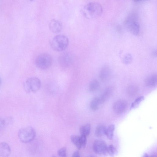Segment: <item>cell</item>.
I'll list each match as a JSON object with an SVG mask.
<instances>
[{"label": "cell", "mask_w": 157, "mask_h": 157, "mask_svg": "<svg viewBox=\"0 0 157 157\" xmlns=\"http://www.w3.org/2000/svg\"><path fill=\"white\" fill-rule=\"evenodd\" d=\"M91 126L89 124H87L82 126L80 129V132L81 135L87 136L90 132Z\"/></svg>", "instance_id": "cell-16"}, {"label": "cell", "mask_w": 157, "mask_h": 157, "mask_svg": "<svg viewBox=\"0 0 157 157\" xmlns=\"http://www.w3.org/2000/svg\"><path fill=\"white\" fill-rule=\"evenodd\" d=\"M132 60V57L130 54H127L124 57L123 59V63L125 64H128L131 63Z\"/></svg>", "instance_id": "cell-22"}, {"label": "cell", "mask_w": 157, "mask_h": 157, "mask_svg": "<svg viewBox=\"0 0 157 157\" xmlns=\"http://www.w3.org/2000/svg\"><path fill=\"white\" fill-rule=\"evenodd\" d=\"M125 24L128 30L132 33L136 35L139 34L140 26L136 14H130L126 19Z\"/></svg>", "instance_id": "cell-5"}, {"label": "cell", "mask_w": 157, "mask_h": 157, "mask_svg": "<svg viewBox=\"0 0 157 157\" xmlns=\"http://www.w3.org/2000/svg\"><path fill=\"white\" fill-rule=\"evenodd\" d=\"M84 16L91 19L100 16L102 12V8L100 4L96 2H90L85 5L82 10Z\"/></svg>", "instance_id": "cell-1"}, {"label": "cell", "mask_w": 157, "mask_h": 157, "mask_svg": "<svg viewBox=\"0 0 157 157\" xmlns=\"http://www.w3.org/2000/svg\"><path fill=\"white\" fill-rule=\"evenodd\" d=\"M80 140L82 147H85L87 142L86 136L85 135H81L79 136Z\"/></svg>", "instance_id": "cell-24"}, {"label": "cell", "mask_w": 157, "mask_h": 157, "mask_svg": "<svg viewBox=\"0 0 157 157\" xmlns=\"http://www.w3.org/2000/svg\"><path fill=\"white\" fill-rule=\"evenodd\" d=\"M1 79H0V85L1 84Z\"/></svg>", "instance_id": "cell-31"}, {"label": "cell", "mask_w": 157, "mask_h": 157, "mask_svg": "<svg viewBox=\"0 0 157 157\" xmlns=\"http://www.w3.org/2000/svg\"><path fill=\"white\" fill-rule=\"evenodd\" d=\"M149 156L147 153H145L143 156L144 157H148Z\"/></svg>", "instance_id": "cell-30"}, {"label": "cell", "mask_w": 157, "mask_h": 157, "mask_svg": "<svg viewBox=\"0 0 157 157\" xmlns=\"http://www.w3.org/2000/svg\"><path fill=\"white\" fill-rule=\"evenodd\" d=\"M74 157H79L80 156L79 153L78 151H75L73 154L72 156Z\"/></svg>", "instance_id": "cell-27"}, {"label": "cell", "mask_w": 157, "mask_h": 157, "mask_svg": "<svg viewBox=\"0 0 157 157\" xmlns=\"http://www.w3.org/2000/svg\"><path fill=\"white\" fill-rule=\"evenodd\" d=\"M31 1H32V0H30Z\"/></svg>", "instance_id": "cell-32"}, {"label": "cell", "mask_w": 157, "mask_h": 157, "mask_svg": "<svg viewBox=\"0 0 157 157\" xmlns=\"http://www.w3.org/2000/svg\"><path fill=\"white\" fill-rule=\"evenodd\" d=\"M5 124V121L3 119L0 118V131L4 128Z\"/></svg>", "instance_id": "cell-26"}, {"label": "cell", "mask_w": 157, "mask_h": 157, "mask_svg": "<svg viewBox=\"0 0 157 157\" xmlns=\"http://www.w3.org/2000/svg\"><path fill=\"white\" fill-rule=\"evenodd\" d=\"M137 90V86L133 85H131L129 86L127 89L128 93L131 95H133L135 94Z\"/></svg>", "instance_id": "cell-23"}, {"label": "cell", "mask_w": 157, "mask_h": 157, "mask_svg": "<svg viewBox=\"0 0 157 157\" xmlns=\"http://www.w3.org/2000/svg\"><path fill=\"white\" fill-rule=\"evenodd\" d=\"M127 106V102L125 100L120 99L114 103L113 108L115 113L118 114H121L125 111Z\"/></svg>", "instance_id": "cell-8"}, {"label": "cell", "mask_w": 157, "mask_h": 157, "mask_svg": "<svg viewBox=\"0 0 157 157\" xmlns=\"http://www.w3.org/2000/svg\"><path fill=\"white\" fill-rule=\"evenodd\" d=\"M144 99V96H141L137 98L131 104V108L133 109L135 108Z\"/></svg>", "instance_id": "cell-20"}, {"label": "cell", "mask_w": 157, "mask_h": 157, "mask_svg": "<svg viewBox=\"0 0 157 157\" xmlns=\"http://www.w3.org/2000/svg\"><path fill=\"white\" fill-rule=\"evenodd\" d=\"M52 63V57L47 53H42L39 54L36 57L35 61L36 66L42 70L49 68L51 66Z\"/></svg>", "instance_id": "cell-4"}, {"label": "cell", "mask_w": 157, "mask_h": 157, "mask_svg": "<svg viewBox=\"0 0 157 157\" xmlns=\"http://www.w3.org/2000/svg\"><path fill=\"white\" fill-rule=\"evenodd\" d=\"M11 149L9 145L6 143H0V156L7 157L10 154Z\"/></svg>", "instance_id": "cell-11"}, {"label": "cell", "mask_w": 157, "mask_h": 157, "mask_svg": "<svg viewBox=\"0 0 157 157\" xmlns=\"http://www.w3.org/2000/svg\"><path fill=\"white\" fill-rule=\"evenodd\" d=\"M157 81V74L154 73L149 75L145 78V83L147 86L153 87L156 85Z\"/></svg>", "instance_id": "cell-12"}, {"label": "cell", "mask_w": 157, "mask_h": 157, "mask_svg": "<svg viewBox=\"0 0 157 157\" xmlns=\"http://www.w3.org/2000/svg\"><path fill=\"white\" fill-rule=\"evenodd\" d=\"M36 135L34 129L31 126H28L20 129L18 132V137L22 143H28L34 140Z\"/></svg>", "instance_id": "cell-3"}, {"label": "cell", "mask_w": 157, "mask_h": 157, "mask_svg": "<svg viewBox=\"0 0 157 157\" xmlns=\"http://www.w3.org/2000/svg\"><path fill=\"white\" fill-rule=\"evenodd\" d=\"M117 152V149L113 145L111 144L108 146L107 153L110 155L113 156Z\"/></svg>", "instance_id": "cell-21"}, {"label": "cell", "mask_w": 157, "mask_h": 157, "mask_svg": "<svg viewBox=\"0 0 157 157\" xmlns=\"http://www.w3.org/2000/svg\"><path fill=\"white\" fill-rule=\"evenodd\" d=\"M41 81L36 77H31L28 78L24 85V89L27 93H33L38 91L41 86Z\"/></svg>", "instance_id": "cell-6"}, {"label": "cell", "mask_w": 157, "mask_h": 157, "mask_svg": "<svg viewBox=\"0 0 157 157\" xmlns=\"http://www.w3.org/2000/svg\"><path fill=\"white\" fill-rule=\"evenodd\" d=\"M100 86V83L98 80L94 79L92 80L90 82L89 89L90 91L94 92L97 90Z\"/></svg>", "instance_id": "cell-17"}, {"label": "cell", "mask_w": 157, "mask_h": 157, "mask_svg": "<svg viewBox=\"0 0 157 157\" xmlns=\"http://www.w3.org/2000/svg\"><path fill=\"white\" fill-rule=\"evenodd\" d=\"M71 140L73 143L78 149H81L82 147L80 142L79 136L76 135H72L71 137Z\"/></svg>", "instance_id": "cell-18"}, {"label": "cell", "mask_w": 157, "mask_h": 157, "mask_svg": "<svg viewBox=\"0 0 157 157\" xmlns=\"http://www.w3.org/2000/svg\"><path fill=\"white\" fill-rule=\"evenodd\" d=\"M49 27L50 31L54 33H57L60 32L62 28V24L59 21L52 20L49 23Z\"/></svg>", "instance_id": "cell-10"}, {"label": "cell", "mask_w": 157, "mask_h": 157, "mask_svg": "<svg viewBox=\"0 0 157 157\" xmlns=\"http://www.w3.org/2000/svg\"><path fill=\"white\" fill-rule=\"evenodd\" d=\"M108 146L106 143L101 140L95 141L93 145V149L96 154L100 155H105L108 154Z\"/></svg>", "instance_id": "cell-7"}, {"label": "cell", "mask_w": 157, "mask_h": 157, "mask_svg": "<svg viewBox=\"0 0 157 157\" xmlns=\"http://www.w3.org/2000/svg\"><path fill=\"white\" fill-rule=\"evenodd\" d=\"M58 155L61 157L66 156V148L65 147H62L58 151Z\"/></svg>", "instance_id": "cell-25"}, {"label": "cell", "mask_w": 157, "mask_h": 157, "mask_svg": "<svg viewBox=\"0 0 157 157\" xmlns=\"http://www.w3.org/2000/svg\"><path fill=\"white\" fill-rule=\"evenodd\" d=\"M59 63L63 67H67L71 63V61L70 56L68 54H63L60 56L59 59Z\"/></svg>", "instance_id": "cell-13"}, {"label": "cell", "mask_w": 157, "mask_h": 157, "mask_svg": "<svg viewBox=\"0 0 157 157\" xmlns=\"http://www.w3.org/2000/svg\"><path fill=\"white\" fill-rule=\"evenodd\" d=\"M101 100L98 98H94L91 102L90 107L91 109L93 111L98 110L100 106Z\"/></svg>", "instance_id": "cell-15"}, {"label": "cell", "mask_w": 157, "mask_h": 157, "mask_svg": "<svg viewBox=\"0 0 157 157\" xmlns=\"http://www.w3.org/2000/svg\"><path fill=\"white\" fill-rule=\"evenodd\" d=\"M112 72L110 67L107 65L103 66L101 68L99 74L100 79L103 82H106L110 78Z\"/></svg>", "instance_id": "cell-9"}, {"label": "cell", "mask_w": 157, "mask_h": 157, "mask_svg": "<svg viewBox=\"0 0 157 157\" xmlns=\"http://www.w3.org/2000/svg\"><path fill=\"white\" fill-rule=\"evenodd\" d=\"M69 44V40L66 36L62 34L56 35L50 42V46L54 50L61 52L65 50Z\"/></svg>", "instance_id": "cell-2"}, {"label": "cell", "mask_w": 157, "mask_h": 157, "mask_svg": "<svg viewBox=\"0 0 157 157\" xmlns=\"http://www.w3.org/2000/svg\"><path fill=\"white\" fill-rule=\"evenodd\" d=\"M157 51L156 50H154L152 52V56L154 57L156 56Z\"/></svg>", "instance_id": "cell-28"}, {"label": "cell", "mask_w": 157, "mask_h": 157, "mask_svg": "<svg viewBox=\"0 0 157 157\" xmlns=\"http://www.w3.org/2000/svg\"><path fill=\"white\" fill-rule=\"evenodd\" d=\"M105 126L102 125L98 126L95 131V135L98 137H101L105 135Z\"/></svg>", "instance_id": "cell-19"}, {"label": "cell", "mask_w": 157, "mask_h": 157, "mask_svg": "<svg viewBox=\"0 0 157 157\" xmlns=\"http://www.w3.org/2000/svg\"><path fill=\"white\" fill-rule=\"evenodd\" d=\"M143 0H133V1L135 2H139L140 1H141Z\"/></svg>", "instance_id": "cell-29"}, {"label": "cell", "mask_w": 157, "mask_h": 157, "mask_svg": "<svg viewBox=\"0 0 157 157\" xmlns=\"http://www.w3.org/2000/svg\"><path fill=\"white\" fill-rule=\"evenodd\" d=\"M115 129V125L112 124L107 127H105V135L109 140H112L114 136V131Z\"/></svg>", "instance_id": "cell-14"}]
</instances>
